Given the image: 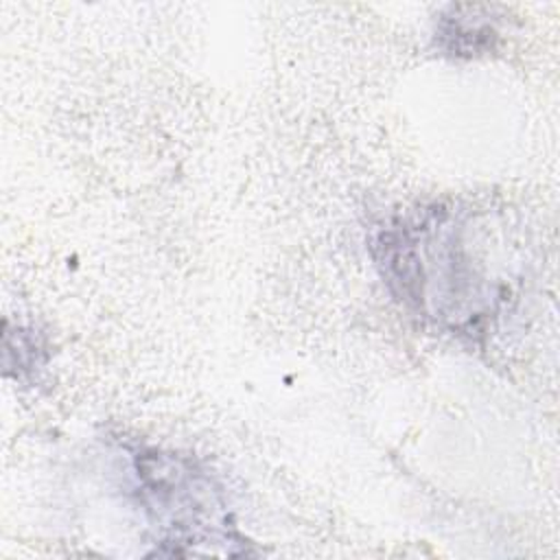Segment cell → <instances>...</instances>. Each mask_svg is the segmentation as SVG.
Wrapping results in <instances>:
<instances>
[{"label": "cell", "mask_w": 560, "mask_h": 560, "mask_svg": "<svg viewBox=\"0 0 560 560\" xmlns=\"http://www.w3.org/2000/svg\"><path fill=\"white\" fill-rule=\"evenodd\" d=\"M483 214L433 201L383 219L370 236L374 265L392 293L424 324L472 343L512 311L516 282L486 232Z\"/></svg>", "instance_id": "obj_1"}, {"label": "cell", "mask_w": 560, "mask_h": 560, "mask_svg": "<svg viewBox=\"0 0 560 560\" xmlns=\"http://www.w3.org/2000/svg\"><path fill=\"white\" fill-rule=\"evenodd\" d=\"M129 492L155 532V553H249L225 488L197 457L138 444L129 453Z\"/></svg>", "instance_id": "obj_2"}, {"label": "cell", "mask_w": 560, "mask_h": 560, "mask_svg": "<svg viewBox=\"0 0 560 560\" xmlns=\"http://www.w3.org/2000/svg\"><path fill=\"white\" fill-rule=\"evenodd\" d=\"M488 4H448L433 28V48L451 59H477L501 44V18Z\"/></svg>", "instance_id": "obj_3"}, {"label": "cell", "mask_w": 560, "mask_h": 560, "mask_svg": "<svg viewBox=\"0 0 560 560\" xmlns=\"http://www.w3.org/2000/svg\"><path fill=\"white\" fill-rule=\"evenodd\" d=\"M50 359V343L35 326L4 322V374L18 383L33 385Z\"/></svg>", "instance_id": "obj_4"}]
</instances>
